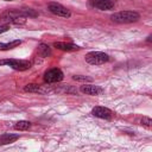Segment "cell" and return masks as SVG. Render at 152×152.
<instances>
[{
  "instance_id": "15",
  "label": "cell",
  "mask_w": 152,
  "mask_h": 152,
  "mask_svg": "<svg viewBox=\"0 0 152 152\" xmlns=\"http://www.w3.org/2000/svg\"><path fill=\"white\" fill-rule=\"evenodd\" d=\"M24 90L28 91V93H39L40 91V86H38L36 83H28L24 87Z\"/></svg>"
},
{
  "instance_id": "9",
  "label": "cell",
  "mask_w": 152,
  "mask_h": 152,
  "mask_svg": "<svg viewBox=\"0 0 152 152\" xmlns=\"http://www.w3.org/2000/svg\"><path fill=\"white\" fill-rule=\"evenodd\" d=\"M53 46L58 50H62V51H76V50H80L81 48L76 44H72V43H65V42H55L53 43Z\"/></svg>"
},
{
  "instance_id": "8",
  "label": "cell",
  "mask_w": 152,
  "mask_h": 152,
  "mask_svg": "<svg viewBox=\"0 0 152 152\" xmlns=\"http://www.w3.org/2000/svg\"><path fill=\"white\" fill-rule=\"evenodd\" d=\"M90 6L96 7L99 10H112L114 7V1L113 0H89Z\"/></svg>"
},
{
  "instance_id": "18",
  "label": "cell",
  "mask_w": 152,
  "mask_h": 152,
  "mask_svg": "<svg viewBox=\"0 0 152 152\" xmlns=\"http://www.w3.org/2000/svg\"><path fill=\"white\" fill-rule=\"evenodd\" d=\"M8 28H10V25H8V24H4V25H0V33H2V32H6Z\"/></svg>"
},
{
  "instance_id": "3",
  "label": "cell",
  "mask_w": 152,
  "mask_h": 152,
  "mask_svg": "<svg viewBox=\"0 0 152 152\" xmlns=\"http://www.w3.org/2000/svg\"><path fill=\"white\" fill-rule=\"evenodd\" d=\"M86 62L93 65H100L109 61V56L101 51H90L86 55Z\"/></svg>"
},
{
  "instance_id": "2",
  "label": "cell",
  "mask_w": 152,
  "mask_h": 152,
  "mask_svg": "<svg viewBox=\"0 0 152 152\" xmlns=\"http://www.w3.org/2000/svg\"><path fill=\"white\" fill-rule=\"evenodd\" d=\"M139 18H140V14L138 12H134V11H121V12L114 13L110 17V19L118 24L134 23V21H138Z\"/></svg>"
},
{
  "instance_id": "10",
  "label": "cell",
  "mask_w": 152,
  "mask_h": 152,
  "mask_svg": "<svg viewBox=\"0 0 152 152\" xmlns=\"http://www.w3.org/2000/svg\"><path fill=\"white\" fill-rule=\"evenodd\" d=\"M80 90H81V93H83L86 95H99L102 91V89L100 87L94 86V84H83V86H81Z\"/></svg>"
},
{
  "instance_id": "6",
  "label": "cell",
  "mask_w": 152,
  "mask_h": 152,
  "mask_svg": "<svg viewBox=\"0 0 152 152\" xmlns=\"http://www.w3.org/2000/svg\"><path fill=\"white\" fill-rule=\"evenodd\" d=\"M48 8H49V11H50L51 13H53V14H56V15H58V17L70 18V15H71V12H70L66 7H64L63 5L57 4V2H50L49 6H48Z\"/></svg>"
},
{
  "instance_id": "1",
  "label": "cell",
  "mask_w": 152,
  "mask_h": 152,
  "mask_svg": "<svg viewBox=\"0 0 152 152\" xmlns=\"http://www.w3.org/2000/svg\"><path fill=\"white\" fill-rule=\"evenodd\" d=\"M0 21L5 24H15V25H23L26 23V14L20 10H8L4 12L0 17Z\"/></svg>"
},
{
  "instance_id": "19",
  "label": "cell",
  "mask_w": 152,
  "mask_h": 152,
  "mask_svg": "<svg viewBox=\"0 0 152 152\" xmlns=\"http://www.w3.org/2000/svg\"><path fill=\"white\" fill-rule=\"evenodd\" d=\"M7 1H11V0H7Z\"/></svg>"
},
{
  "instance_id": "11",
  "label": "cell",
  "mask_w": 152,
  "mask_h": 152,
  "mask_svg": "<svg viewBox=\"0 0 152 152\" xmlns=\"http://www.w3.org/2000/svg\"><path fill=\"white\" fill-rule=\"evenodd\" d=\"M19 139V134H12V133H5L0 135V145H8Z\"/></svg>"
},
{
  "instance_id": "17",
  "label": "cell",
  "mask_w": 152,
  "mask_h": 152,
  "mask_svg": "<svg viewBox=\"0 0 152 152\" xmlns=\"http://www.w3.org/2000/svg\"><path fill=\"white\" fill-rule=\"evenodd\" d=\"M141 125H144V126H146V127H151L152 126V120H151V118H148V116H144L142 119H141Z\"/></svg>"
},
{
  "instance_id": "4",
  "label": "cell",
  "mask_w": 152,
  "mask_h": 152,
  "mask_svg": "<svg viewBox=\"0 0 152 152\" xmlns=\"http://www.w3.org/2000/svg\"><path fill=\"white\" fill-rule=\"evenodd\" d=\"M0 65H10L14 70L24 71L31 68V62L25 61V59H12L11 58V59H1Z\"/></svg>"
},
{
  "instance_id": "7",
  "label": "cell",
  "mask_w": 152,
  "mask_h": 152,
  "mask_svg": "<svg viewBox=\"0 0 152 152\" xmlns=\"http://www.w3.org/2000/svg\"><path fill=\"white\" fill-rule=\"evenodd\" d=\"M91 114L96 118H100V119H104V120H110L114 115V113L107 108V107H102V106H96L91 109Z\"/></svg>"
},
{
  "instance_id": "14",
  "label": "cell",
  "mask_w": 152,
  "mask_h": 152,
  "mask_svg": "<svg viewBox=\"0 0 152 152\" xmlns=\"http://www.w3.org/2000/svg\"><path fill=\"white\" fill-rule=\"evenodd\" d=\"M30 127H31V122L26 121V120H20L18 122H15V125H14V129H17V131H26Z\"/></svg>"
},
{
  "instance_id": "5",
  "label": "cell",
  "mask_w": 152,
  "mask_h": 152,
  "mask_svg": "<svg viewBox=\"0 0 152 152\" xmlns=\"http://www.w3.org/2000/svg\"><path fill=\"white\" fill-rule=\"evenodd\" d=\"M64 75L62 72L61 69L58 68H53V69H50L48 70L45 74H44V81L46 83H56V82H61L63 80Z\"/></svg>"
},
{
  "instance_id": "13",
  "label": "cell",
  "mask_w": 152,
  "mask_h": 152,
  "mask_svg": "<svg viewBox=\"0 0 152 152\" xmlns=\"http://www.w3.org/2000/svg\"><path fill=\"white\" fill-rule=\"evenodd\" d=\"M21 44V40L20 39H17V40H13L11 43H0V50L4 51V50H10V49H13L18 45Z\"/></svg>"
},
{
  "instance_id": "16",
  "label": "cell",
  "mask_w": 152,
  "mask_h": 152,
  "mask_svg": "<svg viewBox=\"0 0 152 152\" xmlns=\"http://www.w3.org/2000/svg\"><path fill=\"white\" fill-rule=\"evenodd\" d=\"M72 80L77 82H93V78L89 76H83V75H75L72 76Z\"/></svg>"
},
{
  "instance_id": "12",
  "label": "cell",
  "mask_w": 152,
  "mask_h": 152,
  "mask_svg": "<svg viewBox=\"0 0 152 152\" xmlns=\"http://www.w3.org/2000/svg\"><path fill=\"white\" fill-rule=\"evenodd\" d=\"M38 53H39V56H42V57H48V56L51 55V49H50L49 45L42 43V44L38 45Z\"/></svg>"
}]
</instances>
